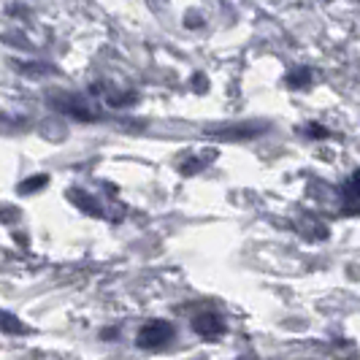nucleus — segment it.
Returning <instances> with one entry per match:
<instances>
[{
	"mask_svg": "<svg viewBox=\"0 0 360 360\" xmlns=\"http://www.w3.org/2000/svg\"><path fill=\"white\" fill-rule=\"evenodd\" d=\"M174 325L171 323H162V320H155V323L144 325L141 330H139V336H136V344L141 347V349H160L165 344L174 339Z\"/></svg>",
	"mask_w": 360,
	"mask_h": 360,
	"instance_id": "1",
	"label": "nucleus"
},
{
	"mask_svg": "<svg viewBox=\"0 0 360 360\" xmlns=\"http://www.w3.org/2000/svg\"><path fill=\"white\" fill-rule=\"evenodd\" d=\"M60 111L71 114L76 120H95V111L87 106V101L82 95H60V98H52Z\"/></svg>",
	"mask_w": 360,
	"mask_h": 360,
	"instance_id": "2",
	"label": "nucleus"
},
{
	"mask_svg": "<svg viewBox=\"0 0 360 360\" xmlns=\"http://www.w3.org/2000/svg\"><path fill=\"white\" fill-rule=\"evenodd\" d=\"M193 330L198 333L200 339H219L225 333V323L217 317L214 311H206V314H198L193 320Z\"/></svg>",
	"mask_w": 360,
	"mask_h": 360,
	"instance_id": "3",
	"label": "nucleus"
},
{
	"mask_svg": "<svg viewBox=\"0 0 360 360\" xmlns=\"http://www.w3.org/2000/svg\"><path fill=\"white\" fill-rule=\"evenodd\" d=\"M19 73H25V76H57V68L54 65H49V63H22V65H17Z\"/></svg>",
	"mask_w": 360,
	"mask_h": 360,
	"instance_id": "4",
	"label": "nucleus"
},
{
	"mask_svg": "<svg viewBox=\"0 0 360 360\" xmlns=\"http://www.w3.org/2000/svg\"><path fill=\"white\" fill-rule=\"evenodd\" d=\"M263 127H255V125H250L247 130H212V136L214 139H225V141H233V139H252V136H257Z\"/></svg>",
	"mask_w": 360,
	"mask_h": 360,
	"instance_id": "5",
	"label": "nucleus"
},
{
	"mask_svg": "<svg viewBox=\"0 0 360 360\" xmlns=\"http://www.w3.org/2000/svg\"><path fill=\"white\" fill-rule=\"evenodd\" d=\"M49 184V176H44V174H38V176H30V179H25L19 184V193H25V195H30V193H36L41 187H46Z\"/></svg>",
	"mask_w": 360,
	"mask_h": 360,
	"instance_id": "6",
	"label": "nucleus"
},
{
	"mask_svg": "<svg viewBox=\"0 0 360 360\" xmlns=\"http://www.w3.org/2000/svg\"><path fill=\"white\" fill-rule=\"evenodd\" d=\"M3 333H27V328L19 323L14 314H3Z\"/></svg>",
	"mask_w": 360,
	"mask_h": 360,
	"instance_id": "7",
	"label": "nucleus"
},
{
	"mask_svg": "<svg viewBox=\"0 0 360 360\" xmlns=\"http://www.w3.org/2000/svg\"><path fill=\"white\" fill-rule=\"evenodd\" d=\"M349 190H355L352 195H360V171L355 174V176H352V181H349Z\"/></svg>",
	"mask_w": 360,
	"mask_h": 360,
	"instance_id": "8",
	"label": "nucleus"
}]
</instances>
